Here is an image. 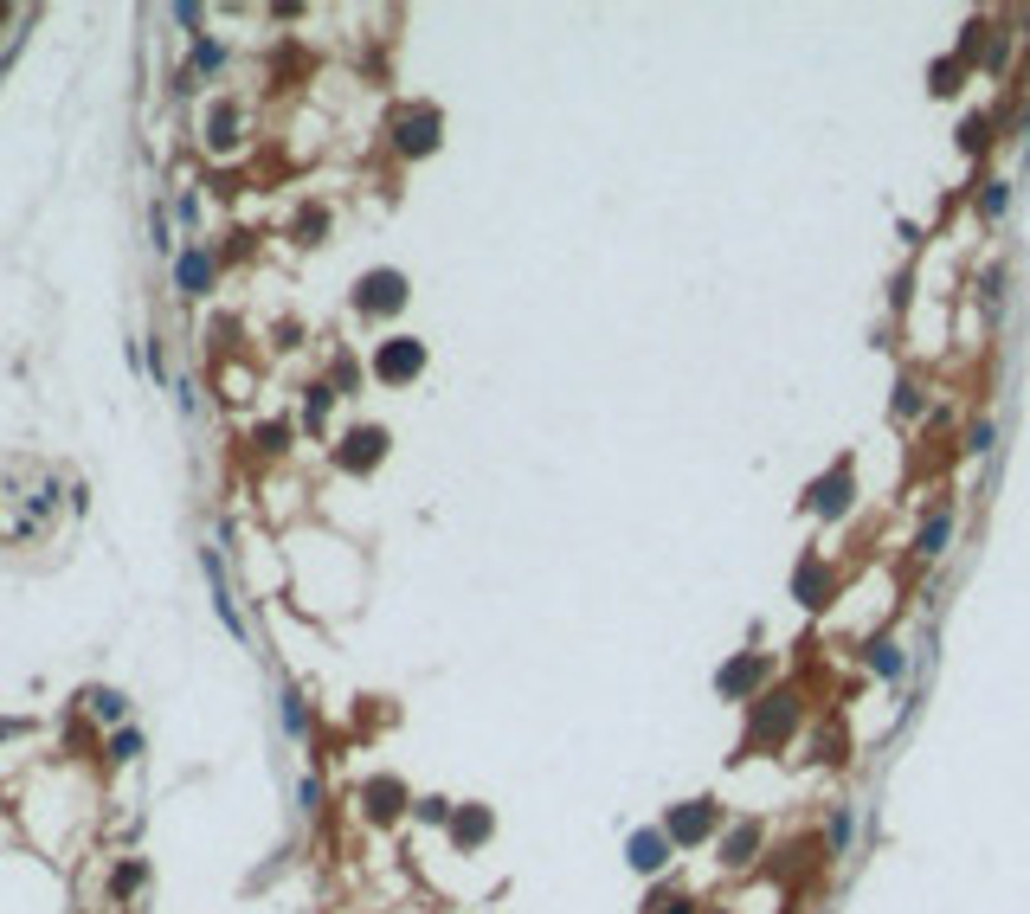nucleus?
Masks as SVG:
<instances>
[{"label": "nucleus", "mask_w": 1030, "mask_h": 914, "mask_svg": "<svg viewBox=\"0 0 1030 914\" xmlns=\"http://www.w3.org/2000/svg\"><path fill=\"white\" fill-rule=\"evenodd\" d=\"M354 303H361V310H381V316H387V310H400V303H406V284H400L393 270H374V277H367V284L354 290Z\"/></svg>", "instance_id": "1"}, {"label": "nucleus", "mask_w": 1030, "mask_h": 914, "mask_svg": "<svg viewBox=\"0 0 1030 914\" xmlns=\"http://www.w3.org/2000/svg\"><path fill=\"white\" fill-rule=\"evenodd\" d=\"M419 361H425L419 341H387L374 368H381V380H406V374H419Z\"/></svg>", "instance_id": "2"}, {"label": "nucleus", "mask_w": 1030, "mask_h": 914, "mask_svg": "<svg viewBox=\"0 0 1030 914\" xmlns=\"http://www.w3.org/2000/svg\"><path fill=\"white\" fill-rule=\"evenodd\" d=\"M206 284H213V258L200 245L181 251V297H206Z\"/></svg>", "instance_id": "3"}, {"label": "nucleus", "mask_w": 1030, "mask_h": 914, "mask_svg": "<svg viewBox=\"0 0 1030 914\" xmlns=\"http://www.w3.org/2000/svg\"><path fill=\"white\" fill-rule=\"evenodd\" d=\"M438 143V116H406L400 123V149L406 155H419V149H431Z\"/></svg>", "instance_id": "4"}, {"label": "nucleus", "mask_w": 1030, "mask_h": 914, "mask_svg": "<svg viewBox=\"0 0 1030 914\" xmlns=\"http://www.w3.org/2000/svg\"><path fill=\"white\" fill-rule=\"evenodd\" d=\"M206 143H213V149H233V143H239V110H233V103H219V110H213Z\"/></svg>", "instance_id": "5"}, {"label": "nucleus", "mask_w": 1030, "mask_h": 914, "mask_svg": "<svg viewBox=\"0 0 1030 914\" xmlns=\"http://www.w3.org/2000/svg\"><path fill=\"white\" fill-rule=\"evenodd\" d=\"M381 445H387L381 432H354V438H348V451H342V464H348V470H361V464H374V457H381Z\"/></svg>", "instance_id": "6"}, {"label": "nucleus", "mask_w": 1030, "mask_h": 914, "mask_svg": "<svg viewBox=\"0 0 1030 914\" xmlns=\"http://www.w3.org/2000/svg\"><path fill=\"white\" fill-rule=\"evenodd\" d=\"M84 702H91V715H97V722H116V715H123V709H129V702H123V695H116V689H91V695H84Z\"/></svg>", "instance_id": "7"}, {"label": "nucleus", "mask_w": 1030, "mask_h": 914, "mask_svg": "<svg viewBox=\"0 0 1030 914\" xmlns=\"http://www.w3.org/2000/svg\"><path fill=\"white\" fill-rule=\"evenodd\" d=\"M393 799H400V786H393V780H381V786H367V811H374V818H393V811H400Z\"/></svg>", "instance_id": "8"}, {"label": "nucleus", "mask_w": 1030, "mask_h": 914, "mask_svg": "<svg viewBox=\"0 0 1030 914\" xmlns=\"http://www.w3.org/2000/svg\"><path fill=\"white\" fill-rule=\"evenodd\" d=\"M631 857H638V870H657V863H664V843H657V837H638Z\"/></svg>", "instance_id": "9"}, {"label": "nucleus", "mask_w": 1030, "mask_h": 914, "mask_svg": "<svg viewBox=\"0 0 1030 914\" xmlns=\"http://www.w3.org/2000/svg\"><path fill=\"white\" fill-rule=\"evenodd\" d=\"M142 876H149V870H142V863H123L110 889H116V895H135V889H142Z\"/></svg>", "instance_id": "10"}, {"label": "nucleus", "mask_w": 1030, "mask_h": 914, "mask_svg": "<svg viewBox=\"0 0 1030 914\" xmlns=\"http://www.w3.org/2000/svg\"><path fill=\"white\" fill-rule=\"evenodd\" d=\"M322 412H329V387H310V399H303V418H310V426H322Z\"/></svg>", "instance_id": "11"}, {"label": "nucleus", "mask_w": 1030, "mask_h": 914, "mask_svg": "<svg viewBox=\"0 0 1030 914\" xmlns=\"http://www.w3.org/2000/svg\"><path fill=\"white\" fill-rule=\"evenodd\" d=\"M135 747H142V741H135V734H129V728H123V734H116V741H110V760H135Z\"/></svg>", "instance_id": "12"}, {"label": "nucleus", "mask_w": 1030, "mask_h": 914, "mask_svg": "<svg viewBox=\"0 0 1030 914\" xmlns=\"http://www.w3.org/2000/svg\"><path fill=\"white\" fill-rule=\"evenodd\" d=\"M193 64H200V72H213V64H219V45H213V39H200V45H193Z\"/></svg>", "instance_id": "13"}, {"label": "nucleus", "mask_w": 1030, "mask_h": 914, "mask_svg": "<svg viewBox=\"0 0 1030 914\" xmlns=\"http://www.w3.org/2000/svg\"><path fill=\"white\" fill-rule=\"evenodd\" d=\"M921 547H927V554H940V547H946V522H927V535H921Z\"/></svg>", "instance_id": "14"}, {"label": "nucleus", "mask_w": 1030, "mask_h": 914, "mask_svg": "<svg viewBox=\"0 0 1030 914\" xmlns=\"http://www.w3.org/2000/svg\"><path fill=\"white\" fill-rule=\"evenodd\" d=\"M7 734H26V722H0V741H7Z\"/></svg>", "instance_id": "15"}, {"label": "nucleus", "mask_w": 1030, "mask_h": 914, "mask_svg": "<svg viewBox=\"0 0 1030 914\" xmlns=\"http://www.w3.org/2000/svg\"><path fill=\"white\" fill-rule=\"evenodd\" d=\"M0 26H7V7H0Z\"/></svg>", "instance_id": "16"}]
</instances>
